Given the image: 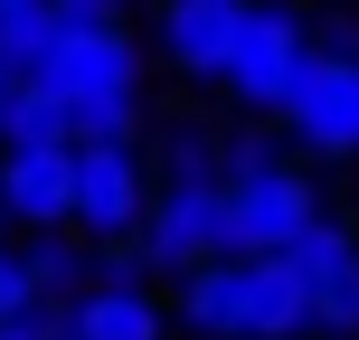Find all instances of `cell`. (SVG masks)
Returning a JSON list of instances; mask_svg holds the SVG:
<instances>
[{"label":"cell","mask_w":359,"mask_h":340,"mask_svg":"<svg viewBox=\"0 0 359 340\" xmlns=\"http://www.w3.org/2000/svg\"><path fill=\"white\" fill-rule=\"evenodd\" d=\"M29 86L67 104V142H86V132L133 142V123H142V48L123 29H57L29 57Z\"/></svg>","instance_id":"obj_1"},{"label":"cell","mask_w":359,"mask_h":340,"mask_svg":"<svg viewBox=\"0 0 359 340\" xmlns=\"http://www.w3.org/2000/svg\"><path fill=\"white\" fill-rule=\"evenodd\" d=\"M274 255H284L293 284H303V322H312V331H331V340H359V236L341 227V217L312 208Z\"/></svg>","instance_id":"obj_2"},{"label":"cell","mask_w":359,"mask_h":340,"mask_svg":"<svg viewBox=\"0 0 359 340\" xmlns=\"http://www.w3.org/2000/svg\"><path fill=\"white\" fill-rule=\"evenodd\" d=\"M293 67H303V19H293L284 0H246V10H236V38H227V57H217L208 86H227L246 114H274L284 86H293Z\"/></svg>","instance_id":"obj_3"},{"label":"cell","mask_w":359,"mask_h":340,"mask_svg":"<svg viewBox=\"0 0 359 340\" xmlns=\"http://www.w3.org/2000/svg\"><path fill=\"white\" fill-rule=\"evenodd\" d=\"M217 198H227V255H274L312 208H322V189H312L303 170H284L274 151L265 161H236L217 179Z\"/></svg>","instance_id":"obj_4"},{"label":"cell","mask_w":359,"mask_h":340,"mask_svg":"<svg viewBox=\"0 0 359 340\" xmlns=\"http://www.w3.org/2000/svg\"><path fill=\"white\" fill-rule=\"evenodd\" d=\"M293 123V142L322 151V161H350L359 151V57H331V48H303V67H293L284 104H274Z\"/></svg>","instance_id":"obj_5"},{"label":"cell","mask_w":359,"mask_h":340,"mask_svg":"<svg viewBox=\"0 0 359 340\" xmlns=\"http://www.w3.org/2000/svg\"><path fill=\"white\" fill-rule=\"evenodd\" d=\"M133 217H142V151H133V142H104V132L67 142V227L133 236Z\"/></svg>","instance_id":"obj_6"},{"label":"cell","mask_w":359,"mask_h":340,"mask_svg":"<svg viewBox=\"0 0 359 340\" xmlns=\"http://www.w3.org/2000/svg\"><path fill=\"white\" fill-rule=\"evenodd\" d=\"M133 246H142V274H189L198 255H227V198L217 179H170L151 198V217H133Z\"/></svg>","instance_id":"obj_7"},{"label":"cell","mask_w":359,"mask_h":340,"mask_svg":"<svg viewBox=\"0 0 359 340\" xmlns=\"http://www.w3.org/2000/svg\"><path fill=\"white\" fill-rule=\"evenodd\" d=\"M303 284L284 255H236V340H303Z\"/></svg>","instance_id":"obj_8"},{"label":"cell","mask_w":359,"mask_h":340,"mask_svg":"<svg viewBox=\"0 0 359 340\" xmlns=\"http://www.w3.org/2000/svg\"><path fill=\"white\" fill-rule=\"evenodd\" d=\"M67 331L76 340H161V303L142 274H104V284L67 293Z\"/></svg>","instance_id":"obj_9"},{"label":"cell","mask_w":359,"mask_h":340,"mask_svg":"<svg viewBox=\"0 0 359 340\" xmlns=\"http://www.w3.org/2000/svg\"><path fill=\"white\" fill-rule=\"evenodd\" d=\"M0 208H10L19 227H67V142L0 151Z\"/></svg>","instance_id":"obj_10"},{"label":"cell","mask_w":359,"mask_h":340,"mask_svg":"<svg viewBox=\"0 0 359 340\" xmlns=\"http://www.w3.org/2000/svg\"><path fill=\"white\" fill-rule=\"evenodd\" d=\"M236 10L246 0H161V48L180 76H217V57H227L236 38Z\"/></svg>","instance_id":"obj_11"},{"label":"cell","mask_w":359,"mask_h":340,"mask_svg":"<svg viewBox=\"0 0 359 340\" xmlns=\"http://www.w3.org/2000/svg\"><path fill=\"white\" fill-rule=\"evenodd\" d=\"M180 322L208 340H236V255H198L180 274Z\"/></svg>","instance_id":"obj_12"},{"label":"cell","mask_w":359,"mask_h":340,"mask_svg":"<svg viewBox=\"0 0 359 340\" xmlns=\"http://www.w3.org/2000/svg\"><path fill=\"white\" fill-rule=\"evenodd\" d=\"M19 142H67V104H57L48 86H29V76H19L10 104H0V151H19Z\"/></svg>","instance_id":"obj_13"},{"label":"cell","mask_w":359,"mask_h":340,"mask_svg":"<svg viewBox=\"0 0 359 340\" xmlns=\"http://www.w3.org/2000/svg\"><path fill=\"white\" fill-rule=\"evenodd\" d=\"M48 38H57L48 0H10V10H0V67H10V76H29V57L48 48Z\"/></svg>","instance_id":"obj_14"},{"label":"cell","mask_w":359,"mask_h":340,"mask_svg":"<svg viewBox=\"0 0 359 340\" xmlns=\"http://www.w3.org/2000/svg\"><path fill=\"white\" fill-rule=\"evenodd\" d=\"M19 274H29V293H76V236H29L19 246Z\"/></svg>","instance_id":"obj_15"},{"label":"cell","mask_w":359,"mask_h":340,"mask_svg":"<svg viewBox=\"0 0 359 340\" xmlns=\"http://www.w3.org/2000/svg\"><path fill=\"white\" fill-rule=\"evenodd\" d=\"M170 179H217V142L208 132H170Z\"/></svg>","instance_id":"obj_16"},{"label":"cell","mask_w":359,"mask_h":340,"mask_svg":"<svg viewBox=\"0 0 359 340\" xmlns=\"http://www.w3.org/2000/svg\"><path fill=\"white\" fill-rule=\"evenodd\" d=\"M57 29H123V0H48Z\"/></svg>","instance_id":"obj_17"},{"label":"cell","mask_w":359,"mask_h":340,"mask_svg":"<svg viewBox=\"0 0 359 340\" xmlns=\"http://www.w3.org/2000/svg\"><path fill=\"white\" fill-rule=\"evenodd\" d=\"M303 48H331V57H359V19H350V10H341V19H322V29H312Z\"/></svg>","instance_id":"obj_18"},{"label":"cell","mask_w":359,"mask_h":340,"mask_svg":"<svg viewBox=\"0 0 359 340\" xmlns=\"http://www.w3.org/2000/svg\"><path fill=\"white\" fill-rule=\"evenodd\" d=\"M29 303V274H19V246H0V322Z\"/></svg>","instance_id":"obj_19"},{"label":"cell","mask_w":359,"mask_h":340,"mask_svg":"<svg viewBox=\"0 0 359 340\" xmlns=\"http://www.w3.org/2000/svg\"><path fill=\"white\" fill-rule=\"evenodd\" d=\"M10 86H19V76H10V67H0V104H10Z\"/></svg>","instance_id":"obj_20"},{"label":"cell","mask_w":359,"mask_h":340,"mask_svg":"<svg viewBox=\"0 0 359 340\" xmlns=\"http://www.w3.org/2000/svg\"><path fill=\"white\" fill-rule=\"evenodd\" d=\"M0 340H29V331H19V322H0Z\"/></svg>","instance_id":"obj_21"},{"label":"cell","mask_w":359,"mask_h":340,"mask_svg":"<svg viewBox=\"0 0 359 340\" xmlns=\"http://www.w3.org/2000/svg\"><path fill=\"white\" fill-rule=\"evenodd\" d=\"M0 227H10V208H0Z\"/></svg>","instance_id":"obj_22"},{"label":"cell","mask_w":359,"mask_h":340,"mask_svg":"<svg viewBox=\"0 0 359 340\" xmlns=\"http://www.w3.org/2000/svg\"><path fill=\"white\" fill-rule=\"evenodd\" d=\"M0 10H10V0H0Z\"/></svg>","instance_id":"obj_23"},{"label":"cell","mask_w":359,"mask_h":340,"mask_svg":"<svg viewBox=\"0 0 359 340\" xmlns=\"http://www.w3.org/2000/svg\"><path fill=\"white\" fill-rule=\"evenodd\" d=\"M67 340H76V331H67Z\"/></svg>","instance_id":"obj_24"}]
</instances>
